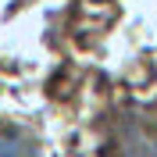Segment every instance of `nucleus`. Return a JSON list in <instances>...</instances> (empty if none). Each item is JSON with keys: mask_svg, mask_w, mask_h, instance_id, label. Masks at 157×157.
<instances>
[{"mask_svg": "<svg viewBox=\"0 0 157 157\" xmlns=\"http://www.w3.org/2000/svg\"><path fill=\"white\" fill-rule=\"evenodd\" d=\"M0 157H39V147L29 132H0Z\"/></svg>", "mask_w": 157, "mask_h": 157, "instance_id": "f257e3e1", "label": "nucleus"}]
</instances>
